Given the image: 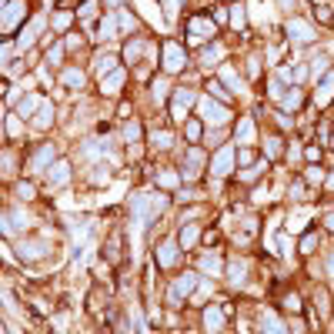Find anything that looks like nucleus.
Returning <instances> with one entry per match:
<instances>
[{
  "mask_svg": "<svg viewBox=\"0 0 334 334\" xmlns=\"http://www.w3.org/2000/svg\"><path fill=\"white\" fill-rule=\"evenodd\" d=\"M194 284H197V274H181V278H177V284L167 291V297H170L174 304H181V301H184V297L194 291Z\"/></svg>",
  "mask_w": 334,
  "mask_h": 334,
  "instance_id": "nucleus-1",
  "label": "nucleus"
},
{
  "mask_svg": "<svg viewBox=\"0 0 334 334\" xmlns=\"http://www.w3.org/2000/svg\"><path fill=\"white\" fill-rule=\"evenodd\" d=\"M201 114H204L207 124H224L231 114H227V107L224 104H214V100H201Z\"/></svg>",
  "mask_w": 334,
  "mask_h": 334,
  "instance_id": "nucleus-2",
  "label": "nucleus"
},
{
  "mask_svg": "<svg viewBox=\"0 0 334 334\" xmlns=\"http://www.w3.org/2000/svg\"><path fill=\"white\" fill-rule=\"evenodd\" d=\"M287 34H291L294 44H311V40H314V27L304 24V20H291V24H287Z\"/></svg>",
  "mask_w": 334,
  "mask_h": 334,
  "instance_id": "nucleus-3",
  "label": "nucleus"
},
{
  "mask_svg": "<svg viewBox=\"0 0 334 334\" xmlns=\"http://www.w3.org/2000/svg\"><path fill=\"white\" fill-rule=\"evenodd\" d=\"M231 164H234V150H231V147L217 150V157L211 161V170H214V177H224V174H231Z\"/></svg>",
  "mask_w": 334,
  "mask_h": 334,
  "instance_id": "nucleus-4",
  "label": "nucleus"
},
{
  "mask_svg": "<svg viewBox=\"0 0 334 334\" xmlns=\"http://www.w3.org/2000/svg\"><path fill=\"white\" fill-rule=\"evenodd\" d=\"M27 14V3L24 0H14V3H7V10H3V30H14L17 27V20Z\"/></svg>",
  "mask_w": 334,
  "mask_h": 334,
  "instance_id": "nucleus-5",
  "label": "nucleus"
},
{
  "mask_svg": "<svg viewBox=\"0 0 334 334\" xmlns=\"http://www.w3.org/2000/svg\"><path fill=\"white\" fill-rule=\"evenodd\" d=\"M44 24H47L44 17H34V24H30V27H24V34H20V40H17V47H20V50H27V47H30L34 40H37V34L44 30Z\"/></svg>",
  "mask_w": 334,
  "mask_h": 334,
  "instance_id": "nucleus-6",
  "label": "nucleus"
},
{
  "mask_svg": "<svg viewBox=\"0 0 334 334\" xmlns=\"http://www.w3.org/2000/svg\"><path fill=\"white\" fill-rule=\"evenodd\" d=\"M191 104H194V94L181 87V91H177V97H174V117H177V120H184V117H187L184 111L191 107Z\"/></svg>",
  "mask_w": 334,
  "mask_h": 334,
  "instance_id": "nucleus-7",
  "label": "nucleus"
},
{
  "mask_svg": "<svg viewBox=\"0 0 334 334\" xmlns=\"http://www.w3.org/2000/svg\"><path fill=\"white\" fill-rule=\"evenodd\" d=\"M181 64H184V50L177 47V44H167V57H164V67L174 74V71H181Z\"/></svg>",
  "mask_w": 334,
  "mask_h": 334,
  "instance_id": "nucleus-8",
  "label": "nucleus"
},
{
  "mask_svg": "<svg viewBox=\"0 0 334 334\" xmlns=\"http://www.w3.org/2000/svg\"><path fill=\"white\" fill-rule=\"evenodd\" d=\"M204 328L211 334L224 328V311H221V308H207V311H204Z\"/></svg>",
  "mask_w": 334,
  "mask_h": 334,
  "instance_id": "nucleus-9",
  "label": "nucleus"
},
{
  "mask_svg": "<svg viewBox=\"0 0 334 334\" xmlns=\"http://www.w3.org/2000/svg\"><path fill=\"white\" fill-rule=\"evenodd\" d=\"M47 181H50V184H67V181H71V167L64 164V161H60V164H54L50 167V170H47Z\"/></svg>",
  "mask_w": 334,
  "mask_h": 334,
  "instance_id": "nucleus-10",
  "label": "nucleus"
},
{
  "mask_svg": "<svg viewBox=\"0 0 334 334\" xmlns=\"http://www.w3.org/2000/svg\"><path fill=\"white\" fill-rule=\"evenodd\" d=\"M54 161V144H47V147H40L34 154V161H30V170H44V167Z\"/></svg>",
  "mask_w": 334,
  "mask_h": 334,
  "instance_id": "nucleus-11",
  "label": "nucleus"
},
{
  "mask_svg": "<svg viewBox=\"0 0 334 334\" xmlns=\"http://www.w3.org/2000/svg\"><path fill=\"white\" fill-rule=\"evenodd\" d=\"M157 261H161V267H170V264L177 261V244H174V241H164V247L157 251Z\"/></svg>",
  "mask_w": 334,
  "mask_h": 334,
  "instance_id": "nucleus-12",
  "label": "nucleus"
},
{
  "mask_svg": "<svg viewBox=\"0 0 334 334\" xmlns=\"http://www.w3.org/2000/svg\"><path fill=\"white\" fill-rule=\"evenodd\" d=\"M44 254H47V244H40V241H24V247H20V258H44Z\"/></svg>",
  "mask_w": 334,
  "mask_h": 334,
  "instance_id": "nucleus-13",
  "label": "nucleus"
},
{
  "mask_svg": "<svg viewBox=\"0 0 334 334\" xmlns=\"http://www.w3.org/2000/svg\"><path fill=\"white\" fill-rule=\"evenodd\" d=\"M251 141H254V120L244 117L241 124H238V144H251Z\"/></svg>",
  "mask_w": 334,
  "mask_h": 334,
  "instance_id": "nucleus-14",
  "label": "nucleus"
},
{
  "mask_svg": "<svg viewBox=\"0 0 334 334\" xmlns=\"http://www.w3.org/2000/svg\"><path fill=\"white\" fill-rule=\"evenodd\" d=\"M191 30H194V37H197V40H204V37H211V34H214V24L197 17L194 24H191Z\"/></svg>",
  "mask_w": 334,
  "mask_h": 334,
  "instance_id": "nucleus-15",
  "label": "nucleus"
},
{
  "mask_svg": "<svg viewBox=\"0 0 334 334\" xmlns=\"http://www.w3.org/2000/svg\"><path fill=\"white\" fill-rule=\"evenodd\" d=\"M201 267H204V271L211 274V278H217V274H221V258H217V254H204Z\"/></svg>",
  "mask_w": 334,
  "mask_h": 334,
  "instance_id": "nucleus-16",
  "label": "nucleus"
},
{
  "mask_svg": "<svg viewBox=\"0 0 334 334\" xmlns=\"http://www.w3.org/2000/svg\"><path fill=\"white\" fill-rule=\"evenodd\" d=\"M120 84H124V74L114 71L111 77H104V94H117V91H120Z\"/></svg>",
  "mask_w": 334,
  "mask_h": 334,
  "instance_id": "nucleus-17",
  "label": "nucleus"
},
{
  "mask_svg": "<svg viewBox=\"0 0 334 334\" xmlns=\"http://www.w3.org/2000/svg\"><path fill=\"white\" fill-rule=\"evenodd\" d=\"M244 278H247V264L244 261H234L231 264V284H244Z\"/></svg>",
  "mask_w": 334,
  "mask_h": 334,
  "instance_id": "nucleus-18",
  "label": "nucleus"
},
{
  "mask_svg": "<svg viewBox=\"0 0 334 334\" xmlns=\"http://www.w3.org/2000/svg\"><path fill=\"white\" fill-rule=\"evenodd\" d=\"M37 107H44V104H40L37 97H24V100H20V117H30V111H37Z\"/></svg>",
  "mask_w": 334,
  "mask_h": 334,
  "instance_id": "nucleus-19",
  "label": "nucleus"
},
{
  "mask_svg": "<svg viewBox=\"0 0 334 334\" xmlns=\"http://www.w3.org/2000/svg\"><path fill=\"white\" fill-rule=\"evenodd\" d=\"M197 234H201V231H197L194 224H191V227H184V231H181V244H184V247H191V244L197 241Z\"/></svg>",
  "mask_w": 334,
  "mask_h": 334,
  "instance_id": "nucleus-20",
  "label": "nucleus"
},
{
  "mask_svg": "<svg viewBox=\"0 0 334 334\" xmlns=\"http://www.w3.org/2000/svg\"><path fill=\"white\" fill-rule=\"evenodd\" d=\"M64 84H71V87H84V74H80V71H64Z\"/></svg>",
  "mask_w": 334,
  "mask_h": 334,
  "instance_id": "nucleus-21",
  "label": "nucleus"
},
{
  "mask_svg": "<svg viewBox=\"0 0 334 334\" xmlns=\"http://www.w3.org/2000/svg\"><path fill=\"white\" fill-rule=\"evenodd\" d=\"M97 71L107 77V71H114V57L111 54H100V57H97Z\"/></svg>",
  "mask_w": 334,
  "mask_h": 334,
  "instance_id": "nucleus-22",
  "label": "nucleus"
},
{
  "mask_svg": "<svg viewBox=\"0 0 334 334\" xmlns=\"http://www.w3.org/2000/svg\"><path fill=\"white\" fill-rule=\"evenodd\" d=\"M331 87H334V74L324 80V87H317V104H324V100L331 97Z\"/></svg>",
  "mask_w": 334,
  "mask_h": 334,
  "instance_id": "nucleus-23",
  "label": "nucleus"
},
{
  "mask_svg": "<svg viewBox=\"0 0 334 334\" xmlns=\"http://www.w3.org/2000/svg\"><path fill=\"white\" fill-rule=\"evenodd\" d=\"M264 334H284V324H281L278 317H267L264 321Z\"/></svg>",
  "mask_w": 334,
  "mask_h": 334,
  "instance_id": "nucleus-24",
  "label": "nucleus"
},
{
  "mask_svg": "<svg viewBox=\"0 0 334 334\" xmlns=\"http://www.w3.org/2000/svg\"><path fill=\"white\" fill-rule=\"evenodd\" d=\"M244 20H247V17H244V7H241V3H234V10H231V24H234V27H244Z\"/></svg>",
  "mask_w": 334,
  "mask_h": 334,
  "instance_id": "nucleus-25",
  "label": "nucleus"
},
{
  "mask_svg": "<svg viewBox=\"0 0 334 334\" xmlns=\"http://www.w3.org/2000/svg\"><path fill=\"white\" fill-rule=\"evenodd\" d=\"M114 30H117L114 17H104V24H100V37H114Z\"/></svg>",
  "mask_w": 334,
  "mask_h": 334,
  "instance_id": "nucleus-26",
  "label": "nucleus"
},
{
  "mask_svg": "<svg viewBox=\"0 0 334 334\" xmlns=\"http://www.w3.org/2000/svg\"><path fill=\"white\" fill-rule=\"evenodd\" d=\"M50 124V104H44L40 107V117H37V127H47Z\"/></svg>",
  "mask_w": 334,
  "mask_h": 334,
  "instance_id": "nucleus-27",
  "label": "nucleus"
},
{
  "mask_svg": "<svg viewBox=\"0 0 334 334\" xmlns=\"http://www.w3.org/2000/svg\"><path fill=\"white\" fill-rule=\"evenodd\" d=\"M154 97H157V100L167 97V80H154Z\"/></svg>",
  "mask_w": 334,
  "mask_h": 334,
  "instance_id": "nucleus-28",
  "label": "nucleus"
},
{
  "mask_svg": "<svg viewBox=\"0 0 334 334\" xmlns=\"http://www.w3.org/2000/svg\"><path fill=\"white\" fill-rule=\"evenodd\" d=\"M124 137H127V141H137V137H141V124H137V120H134V124H127Z\"/></svg>",
  "mask_w": 334,
  "mask_h": 334,
  "instance_id": "nucleus-29",
  "label": "nucleus"
},
{
  "mask_svg": "<svg viewBox=\"0 0 334 334\" xmlns=\"http://www.w3.org/2000/svg\"><path fill=\"white\" fill-rule=\"evenodd\" d=\"M297 104H301V94L297 91H291L287 97H284V107H297Z\"/></svg>",
  "mask_w": 334,
  "mask_h": 334,
  "instance_id": "nucleus-30",
  "label": "nucleus"
},
{
  "mask_svg": "<svg viewBox=\"0 0 334 334\" xmlns=\"http://www.w3.org/2000/svg\"><path fill=\"white\" fill-rule=\"evenodd\" d=\"M154 144L157 147H170V134H154Z\"/></svg>",
  "mask_w": 334,
  "mask_h": 334,
  "instance_id": "nucleus-31",
  "label": "nucleus"
},
{
  "mask_svg": "<svg viewBox=\"0 0 334 334\" xmlns=\"http://www.w3.org/2000/svg\"><path fill=\"white\" fill-rule=\"evenodd\" d=\"M17 197H27V201H30V197H34V187H30V184H20L17 187Z\"/></svg>",
  "mask_w": 334,
  "mask_h": 334,
  "instance_id": "nucleus-32",
  "label": "nucleus"
},
{
  "mask_svg": "<svg viewBox=\"0 0 334 334\" xmlns=\"http://www.w3.org/2000/svg\"><path fill=\"white\" fill-rule=\"evenodd\" d=\"M284 308H291V311H297V308H301V301H297V294H287V297H284Z\"/></svg>",
  "mask_w": 334,
  "mask_h": 334,
  "instance_id": "nucleus-33",
  "label": "nucleus"
},
{
  "mask_svg": "<svg viewBox=\"0 0 334 334\" xmlns=\"http://www.w3.org/2000/svg\"><path fill=\"white\" fill-rule=\"evenodd\" d=\"M120 24H124V30H134L137 27V20L130 17V14H120Z\"/></svg>",
  "mask_w": 334,
  "mask_h": 334,
  "instance_id": "nucleus-34",
  "label": "nucleus"
},
{
  "mask_svg": "<svg viewBox=\"0 0 334 334\" xmlns=\"http://www.w3.org/2000/svg\"><path fill=\"white\" fill-rule=\"evenodd\" d=\"M214 57H221V47H211V50H204V64H214Z\"/></svg>",
  "mask_w": 334,
  "mask_h": 334,
  "instance_id": "nucleus-35",
  "label": "nucleus"
},
{
  "mask_svg": "<svg viewBox=\"0 0 334 334\" xmlns=\"http://www.w3.org/2000/svg\"><path fill=\"white\" fill-rule=\"evenodd\" d=\"M54 24H57V27H60V30H64V27L71 24V14H57V17H54Z\"/></svg>",
  "mask_w": 334,
  "mask_h": 334,
  "instance_id": "nucleus-36",
  "label": "nucleus"
},
{
  "mask_svg": "<svg viewBox=\"0 0 334 334\" xmlns=\"http://www.w3.org/2000/svg\"><path fill=\"white\" fill-rule=\"evenodd\" d=\"M137 54H141V44H137V40H134V44H127V57H130V60H134Z\"/></svg>",
  "mask_w": 334,
  "mask_h": 334,
  "instance_id": "nucleus-37",
  "label": "nucleus"
},
{
  "mask_svg": "<svg viewBox=\"0 0 334 334\" xmlns=\"http://www.w3.org/2000/svg\"><path fill=\"white\" fill-rule=\"evenodd\" d=\"M60 54H64V47H54V50L47 54V60H50V64H57V60H60Z\"/></svg>",
  "mask_w": 334,
  "mask_h": 334,
  "instance_id": "nucleus-38",
  "label": "nucleus"
},
{
  "mask_svg": "<svg viewBox=\"0 0 334 334\" xmlns=\"http://www.w3.org/2000/svg\"><path fill=\"white\" fill-rule=\"evenodd\" d=\"M187 137H197V134H201V127H197V124H194V120H191V124H187Z\"/></svg>",
  "mask_w": 334,
  "mask_h": 334,
  "instance_id": "nucleus-39",
  "label": "nucleus"
},
{
  "mask_svg": "<svg viewBox=\"0 0 334 334\" xmlns=\"http://www.w3.org/2000/svg\"><path fill=\"white\" fill-rule=\"evenodd\" d=\"M278 150H281V144H278V141H274V137H271V141H267V154H271V157H274V154H278Z\"/></svg>",
  "mask_w": 334,
  "mask_h": 334,
  "instance_id": "nucleus-40",
  "label": "nucleus"
},
{
  "mask_svg": "<svg viewBox=\"0 0 334 334\" xmlns=\"http://www.w3.org/2000/svg\"><path fill=\"white\" fill-rule=\"evenodd\" d=\"M7 127H10V134L17 137V134H20V120H17V117H10V124H7Z\"/></svg>",
  "mask_w": 334,
  "mask_h": 334,
  "instance_id": "nucleus-41",
  "label": "nucleus"
},
{
  "mask_svg": "<svg viewBox=\"0 0 334 334\" xmlns=\"http://www.w3.org/2000/svg\"><path fill=\"white\" fill-rule=\"evenodd\" d=\"M94 7H97V3H94V0H87V3H84V10H80V14H84V17H91V14H94Z\"/></svg>",
  "mask_w": 334,
  "mask_h": 334,
  "instance_id": "nucleus-42",
  "label": "nucleus"
},
{
  "mask_svg": "<svg viewBox=\"0 0 334 334\" xmlns=\"http://www.w3.org/2000/svg\"><path fill=\"white\" fill-rule=\"evenodd\" d=\"M161 184L170 187V184H177V177H174V174H161Z\"/></svg>",
  "mask_w": 334,
  "mask_h": 334,
  "instance_id": "nucleus-43",
  "label": "nucleus"
},
{
  "mask_svg": "<svg viewBox=\"0 0 334 334\" xmlns=\"http://www.w3.org/2000/svg\"><path fill=\"white\" fill-rule=\"evenodd\" d=\"M308 181H314V184L321 181V170H317V167H311V170H308Z\"/></svg>",
  "mask_w": 334,
  "mask_h": 334,
  "instance_id": "nucleus-44",
  "label": "nucleus"
},
{
  "mask_svg": "<svg viewBox=\"0 0 334 334\" xmlns=\"http://www.w3.org/2000/svg\"><path fill=\"white\" fill-rule=\"evenodd\" d=\"M328 227H331V231H334V214H328Z\"/></svg>",
  "mask_w": 334,
  "mask_h": 334,
  "instance_id": "nucleus-45",
  "label": "nucleus"
},
{
  "mask_svg": "<svg viewBox=\"0 0 334 334\" xmlns=\"http://www.w3.org/2000/svg\"><path fill=\"white\" fill-rule=\"evenodd\" d=\"M328 271H331V274H334V258H328Z\"/></svg>",
  "mask_w": 334,
  "mask_h": 334,
  "instance_id": "nucleus-46",
  "label": "nucleus"
},
{
  "mask_svg": "<svg viewBox=\"0 0 334 334\" xmlns=\"http://www.w3.org/2000/svg\"><path fill=\"white\" fill-rule=\"evenodd\" d=\"M278 3H281V7H284V10H287V7H291V0H278Z\"/></svg>",
  "mask_w": 334,
  "mask_h": 334,
  "instance_id": "nucleus-47",
  "label": "nucleus"
},
{
  "mask_svg": "<svg viewBox=\"0 0 334 334\" xmlns=\"http://www.w3.org/2000/svg\"><path fill=\"white\" fill-rule=\"evenodd\" d=\"M107 3H111V7H120V0H107Z\"/></svg>",
  "mask_w": 334,
  "mask_h": 334,
  "instance_id": "nucleus-48",
  "label": "nucleus"
},
{
  "mask_svg": "<svg viewBox=\"0 0 334 334\" xmlns=\"http://www.w3.org/2000/svg\"><path fill=\"white\" fill-rule=\"evenodd\" d=\"M328 187H334V174H331V177H328Z\"/></svg>",
  "mask_w": 334,
  "mask_h": 334,
  "instance_id": "nucleus-49",
  "label": "nucleus"
}]
</instances>
